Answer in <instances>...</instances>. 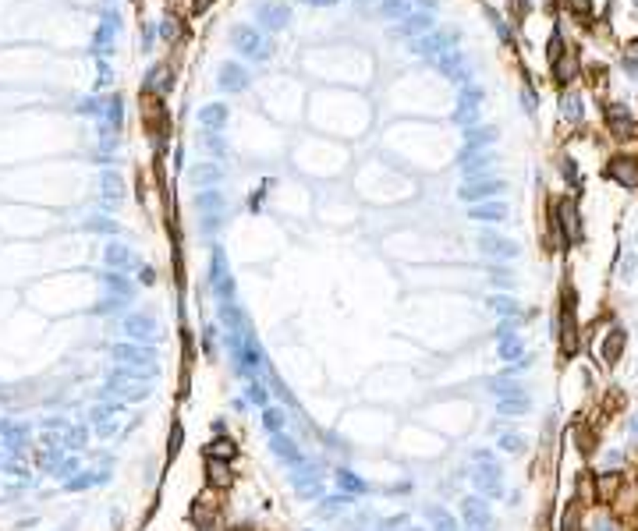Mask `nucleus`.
<instances>
[{
	"label": "nucleus",
	"instance_id": "nucleus-1",
	"mask_svg": "<svg viewBox=\"0 0 638 531\" xmlns=\"http://www.w3.org/2000/svg\"><path fill=\"white\" fill-rule=\"evenodd\" d=\"M606 177H610L614 184H621V188L628 192H638V156H610V163H606L603 170Z\"/></svg>",
	"mask_w": 638,
	"mask_h": 531
},
{
	"label": "nucleus",
	"instance_id": "nucleus-2",
	"mask_svg": "<svg viewBox=\"0 0 638 531\" xmlns=\"http://www.w3.org/2000/svg\"><path fill=\"white\" fill-rule=\"evenodd\" d=\"M606 128H610V135H614L617 142H631V138H638V120H635V117H631V110H624L621 103L606 107Z\"/></svg>",
	"mask_w": 638,
	"mask_h": 531
},
{
	"label": "nucleus",
	"instance_id": "nucleus-3",
	"mask_svg": "<svg viewBox=\"0 0 638 531\" xmlns=\"http://www.w3.org/2000/svg\"><path fill=\"white\" fill-rule=\"evenodd\" d=\"M578 348V326H574V305H571V287L564 291V308H560V351L574 354Z\"/></svg>",
	"mask_w": 638,
	"mask_h": 531
},
{
	"label": "nucleus",
	"instance_id": "nucleus-4",
	"mask_svg": "<svg viewBox=\"0 0 638 531\" xmlns=\"http://www.w3.org/2000/svg\"><path fill=\"white\" fill-rule=\"evenodd\" d=\"M550 68H553V82L557 85H571L574 78H582V53L574 50V46H567V53L557 57Z\"/></svg>",
	"mask_w": 638,
	"mask_h": 531
},
{
	"label": "nucleus",
	"instance_id": "nucleus-5",
	"mask_svg": "<svg viewBox=\"0 0 638 531\" xmlns=\"http://www.w3.org/2000/svg\"><path fill=\"white\" fill-rule=\"evenodd\" d=\"M142 117H145V128L153 135H163L167 132V120H163V103L153 89L142 92Z\"/></svg>",
	"mask_w": 638,
	"mask_h": 531
},
{
	"label": "nucleus",
	"instance_id": "nucleus-6",
	"mask_svg": "<svg viewBox=\"0 0 638 531\" xmlns=\"http://www.w3.org/2000/svg\"><path fill=\"white\" fill-rule=\"evenodd\" d=\"M621 354H624V333H621V330H614V336H606V343H603V361H606V365H614Z\"/></svg>",
	"mask_w": 638,
	"mask_h": 531
},
{
	"label": "nucleus",
	"instance_id": "nucleus-7",
	"mask_svg": "<svg viewBox=\"0 0 638 531\" xmlns=\"http://www.w3.org/2000/svg\"><path fill=\"white\" fill-rule=\"evenodd\" d=\"M582 517H585V503H574L567 507V514H564V524H560V531H578V524H582Z\"/></svg>",
	"mask_w": 638,
	"mask_h": 531
},
{
	"label": "nucleus",
	"instance_id": "nucleus-8",
	"mask_svg": "<svg viewBox=\"0 0 638 531\" xmlns=\"http://www.w3.org/2000/svg\"><path fill=\"white\" fill-rule=\"evenodd\" d=\"M564 4L571 8V15L578 18L582 25H589V21H592V0H564Z\"/></svg>",
	"mask_w": 638,
	"mask_h": 531
},
{
	"label": "nucleus",
	"instance_id": "nucleus-9",
	"mask_svg": "<svg viewBox=\"0 0 638 531\" xmlns=\"http://www.w3.org/2000/svg\"><path fill=\"white\" fill-rule=\"evenodd\" d=\"M209 482H217V485H231V467H227V464H220L217 457H213V464H209Z\"/></svg>",
	"mask_w": 638,
	"mask_h": 531
},
{
	"label": "nucleus",
	"instance_id": "nucleus-10",
	"mask_svg": "<svg viewBox=\"0 0 638 531\" xmlns=\"http://www.w3.org/2000/svg\"><path fill=\"white\" fill-rule=\"evenodd\" d=\"M213 8V0H192V15H206Z\"/></svg>",
	"mask_w": 638,
	"mask_h": 531
},
{
	"label": "nucleus",
	"instance_id": "nucleus-11",
	"mask_svg": "<svg viewBox=\"0 0 638 531\" xmlns=\"http://www.w3.org/2000/svg\"><path fill=\"white\" fill-rule=\"evenodd\" d=\"M486 4H490V8H500V11H504V8L511 4V0H486Z\"/></svg>",
	"mask_w": 638,
	"mask_h": 531
}]
</instances>
